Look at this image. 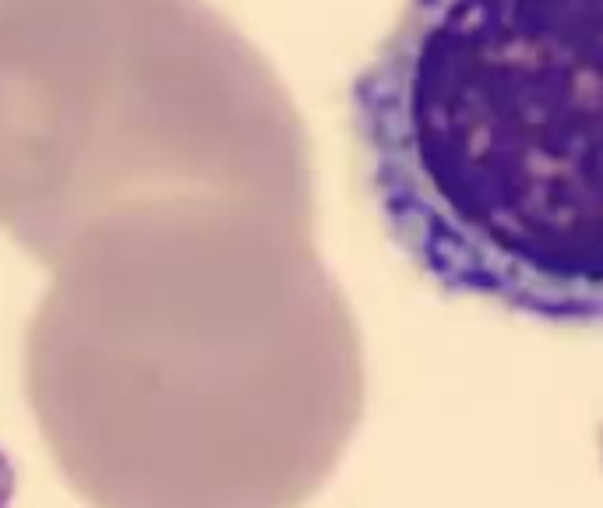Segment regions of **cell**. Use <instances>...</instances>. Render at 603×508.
<instances>
[{"mask_svg":"<svg viewBox=\"0 0 603 508\" xmlns=\"http://www.w3.org/2000/svg\"><path fill=\"white\" fill-rule=\"evenodd\" d=\"M25 399L89 508H300L357 424L360 353L307 254L96 272L39 311Z\"/></svg>","mask_w":603,"mask_h":508,"instance_id":"6da1fadb","label":"cell"},{"mask_svg":"<svg viewBox=\"0 0 603 508\" xmlns=\"http://www.w3.org/2000/svg\"><path fill=\"white\" fill-rule=\"evenodd\" d=\"M350 124L420 276L603 329V0H406L353 78Z\"/></svg>","mask_w":603,"mask_h":508,"instance_id":"7a4b0ae2","label":"cell"}]
</instances>
